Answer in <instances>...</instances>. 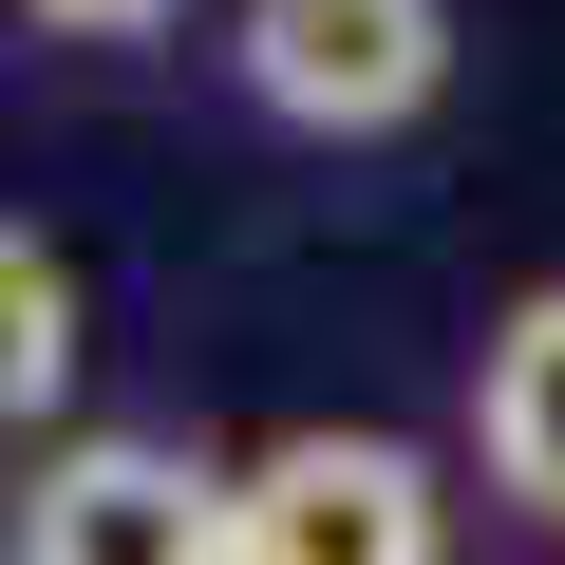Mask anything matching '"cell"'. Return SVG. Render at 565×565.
<instances>
[{"instance_id": "cell-1", "label": "cell", "mask_w": 565, "mask_h": 565, "mask_svg": "<svg viewBox=\"0 0 565 565\" xmlns=\"http://www.w3.org/2000/svg\"><path fill=\"white\" fill-rule=\"evenodd\" d=\"M207 76L264 151H415L471 76V0H207Z\"/></svg>"}, {"instance_id": "cell-5", "label": "cell", "mask_w": 565, "mask_h": 565, "mask_svg": "<svg viewBox=\"0 0 565 565\" xmlns=\"http://www.w3.org/2000/svg\"><path fill=\"white\" fill-rule=\"evenodd\" d=\"M76 377H95V282H76V245H57V226L0 207V452L57 434V415H76Z\"/></svg>"}, {"instance_id": "cell-2", "label": "cell", "mask_w": 565, "mask_h": 565, "mask_svg": "<svg viewBox=\"0 0 565 565\" xmlns=\"http://www.w3.org/2000/svg\"><path fill=\"white\" fill-rule=\"evenodd\" d=\"M226 565H471L452 452L377 434V415L264 434V452H226Z\"/></svg>"}, {"instance_id": "cell-6", "label": "cell", "mask_w": 565, "mask_h": 565, "mask_svg": "<svg viewBox=\"0 0 565 565\" xmlns=\"http://www.w3.org/2000/svg\"><path fill=\"white\" fill-rule=\"evenodd\" d=\"M0 39H20V57H76V76H114V57L207 39V0H0Z\"/></svg>"}, {"instance_id": "cell-4", "label": "cell", "mask_w": 565, "mask_h": 565, "mask_svg": "<svg viewBox=\"0 0 565 565\" xmlns=\"http://www.w3.org/2000/svg\"><path fill=\"white\" fill-rule=\"evenodd\" d=\"M434 452H452V509H471L509 565H565V264H527L509 302L471 321Z\"/></svg>"}, {"instance_id": "cell-3", "label": "cell", "mask_w": 565, "mask_h": 565, "mask_svg": "<svg viewBox=\"0 0 565 565\" xmlns=\"http://www.w3.org/2000/svg\"><path fill=\"white\" fill-rule=\"evenodd\" d=\"M0 565H226V452L151 415H57L0 452Z\"/></svg>"}]
</instances>
